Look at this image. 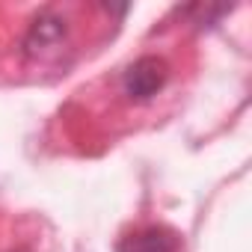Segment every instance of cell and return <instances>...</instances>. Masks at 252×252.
Listing matches in <instances>:
<instances>
[{
  "label": "cell",
  "instance_id": "2",
  "mask_svg": "<svg viewBox=\"0 0 252 252\" xmlns=\"http://www.w3.org/2000/svg\"><path fill=\"white\" fill-rule=\"evenodd\" d=\"M65 39H68V21H65V15L57 12V9H45L33 21L30 33L24 39V54L36 57V60H51L60 51H65L63 48Z\"/></svg>",
  "mask_w": 252,
  "mask_h": 252
},
{
  "label": "cell",
  "instance_id": "1",
  "mask_svg": "<svg viewBox=\"0 0 252 252\" xmlns=\"http://www.w3.org/2000/svg\"><path fill=\"white\" fill-rule=\"evenodd\" d=\"M166 80H169L166 60L146 54L122 71V95H128V101L134 104H146L166 86Z\"/></svg>",
  "mask_w": 252,
  "mask_h": 252
},
{
  "label": "cell",
  "instance_id": "3",
  "mask_svg": "<svg viewBox=\"0 0 252 252\" xmlns=\"http://www.w3.org/2000/svg\"><path fill=\"white\" fill-rule=\"evenodd\" d=\"M178 240L172 231H163V228H149V231H140L137 237H131L128 243H122L119 252H175Z\"/></svg>",
  "mask_w": 252,
  "mask_h": 252
}]
</instances>
